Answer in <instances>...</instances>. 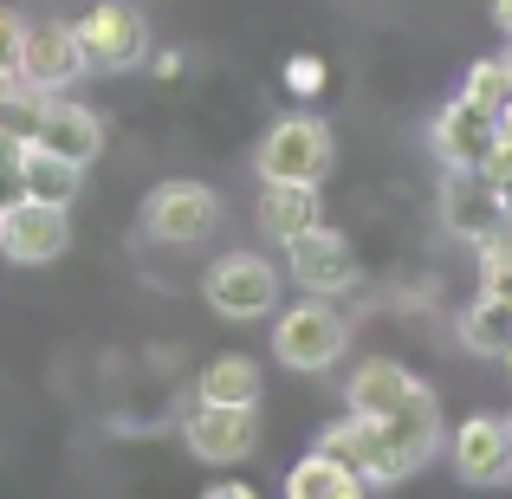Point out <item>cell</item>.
I'll use <instances>...</instances> for the list:
<instances>
[{"label": "cell", "mask_w": 512, "mask_h": 499, "mask_svg": "<svg viewBox=\"0 0 512 499\" xmlns=\"http://www.w3.org/2000/svg\"><path fill=\"white\" fill-rule=\"evenodd\" d=\"M344 350H350V325H344V312L325 299V292H305L299 305H286V312L273 318V357L286 363V370H299V376L331 370Z\"/></svg>", "instance_id": "obj_1"}, {"label": "cell", "mask_w": 512, "mask_h": 499, "mask_svg": "<svg viewBox=\"0 0 512 499\" xmlns=\"http://www.w3.org/2000/svg\"><path fill=\"white\" fill-rule=\"evenodd\" d=\"M331 124L312 111H286L279 124H266L260 150H253V169L260 182H325L331 175Z\"/></svg>", "instance_id": "obj_2"}, {"label": "cell", "mask_w": 512, "mask_h": 499, "mask_svg": "<svg viewBox=\"0 0 512 499\" xmlns=\"http://www.w3.org/2000/svg\"><path fill=\"white\" fill-rule=\"evenodd\" d=\"M137 227L143 240H156V247H201V240L221 227V195H214L208 182H163L143 195L137 208Z\"/></svg>", "instance_id": "obj_3"}, {"label": "cell", "mask_w": 512, "mask_h": 499, "mask_svg": "<svg viewBox=\"0 0 512 499\" xmlns=\"http://www.w3.org/2000/svg\"><path fill=\"white\" fill-rule=\"evenodd\" d=\"M201 299L227 325H253V318H266L279 305V266L266 253H221L201 273Z\"/></svg>", "instance_id": "obj_4"}, {"label": "cell", "mask_w": 512, "mask_h": 499, "mask_svg": "<svg viewBox=\"0 0 512 499\" xmlns=\"http://www.w3.org/2000/svg\"><path fill=\"white\" fill-rule=\"evenodd\" d=\"M428 137H435V156L448 169H500L512 156V137H506L500 111H487V104H474V98L441 104Z\"/></svg>", "instance_id": "obj_5"}, {"label": "cell", "mask_w": 512, "mask_h": 499, "mask_svg": "<svg viewBox=\"0 0 512 499\" xmlns=\"http://www.w3.org/2000/svg\"><path fill=\"white\" fill-rule=\"evenodd\" d=\"M182 448L208 467H234L260 448V402H201L182 415Z\"/></svg>", "instance_id": "obj_6"}, {"label": "cell", "mask_w": 512, "mask_h": 499, "mask_svg": "<svg viewBox=\"0 0 512 499\" xmlns=\"http://www.w3.org/2000/svg\"><path fill=\"white\" fill-rule=\"evenodd\" d=\"M72 247V208L65 201H39V195H13L0 208V253L13 266H52Z\"/></svg>", "instance_id": "obj_7"}, {"label": "cell", "mask_w": 512, "mask_h": 499, "mask_svg": "<svg viewBox=\"0 0 512 499\" xmlns=\"http://www.w3.org/2000/svg\"><path fill=\"white\" fill-rule=\"evenodd\" d=\"M78 39H85L91 72H137L150 59V20L130 0H91L78 13Z\"/></svg>", "instance_id": "obj_8"}, {"label": "cell", "mask_w": 512, "mask_h": 499, "mask_svg": "<svg viewBox=\"0 0 512 499\" xmlns=\"http://www.w3.org/2000/svg\"><path fill=\"white\" fill-rule=\"evenodd\" d=\"M286 273H292L299 292H325V299H338V292L357 286L363 266H357V247H350L344 227L318 221V227H305L299 240H286Z\"/></svg>", "instance_id": "obj_9"}, {"label": "cell", "mask_w": 512, "mask_h": 499, "mask_svg": "<svg viewBox=\"0 0 512 499\" xmlns=\"http://www.w3.org/2000/svg\"><path fill=\"white\" fill-rule=\"evenodd\" d=\"M435 214H441V227H448L454 240L480 247L487 234H500V227H506L500 182H493L487 169H448V182H441V201H435Z\"/></svg>", "instance_id": "obj_10"}, {"label": "cell", "mask_w": 512, "mask_h": 499, "mask_svg": "<svg viewBox=\"0 0 512 499\" xmlns=\"http://www.w3.org/2000/svg\"><path fill=\"white\" fill-rule=\"evenodd\" d=\"M441 441H448V435H441V402H435V389H428V383H415V389H409V402L383 415L389 474H396V480H409L415 467H428V461H435V448H441Z\"/></svg>", "instance_id": "obj_11"}, {"label": "cell", "mask_w": 512, "mask_h": 499, "mask_svg": "<svg viewBox=\"0 0 512 499\" xmlns=\"http://www.w3.org/2000/svg\"><path fill=\"white\" fill-rule=\"evenodd\" d=\"M91 72L85 39H78V20H39L26 26V52H20V85L33 91H65Z\"/></svg>", "instance_id": "obj_12"}, {"label": "cell", "mask_w": 512, "mask_h": 499, "mask_svg": "<svg viewBox=\"0 0 512 499\" xmlns=\"http://www.w3.org/2000/svg\"><path fill=\"white\" fill-rule=\"evenodd\" d=\"M448 454H454V474L467 487H500V480H512V415H467L448 435Z\"/></svg>", "instance_id": "obj_13"}, {"label": "cell", "mask_w": 512, "mask_h": 499, "mask_svg": "<svg viewBox=\"0 0 512 499\" xmlns=\"http://www.w3.org/2000/svg\"><path fill=\"white\" fill-rule=\"evenodd\" d=\"M26 143H46V150L65 156V163L91 169L104 156V117L91 111V104L65 98V91H46V104H39V130Z\"/></svg>", "instance_id": "obj_14"}, {"label": "cell", "mask_w": 512, "mask_h": 499, "mask_svg": "<svg viewBox=\"0 0 512 499\" xmlns=\"http://www.w3.org/2000/svg\"><path fill=\"white\" fill-rule=\"evenodd\" d=\"M318 448L357 467L363 487H396V474H389V448H383V422H376V415H363V409L338 415V422L318 435Z\"/></svg>", "instance_id": "obj_15"}, {"label": "cell", "mask_w": 512, "mask_h": 499, "mask_svg": "<svg viewBox=\"0 0 512 499\" xmlns=\"http://www.w3.org/2000/svg\"><path fill=\"white\" fill-rule=\"evenodd\" d=\"M325 221V195L318 182H260V234L266 240H299L305 227Z\"/></svg>", "instance_id": "obj_16"}, {"label": "cell", "mask_w": 512, "mask_h": 499, "mask_svg": "<svg viewBox=\"0 0 512 499\" xmlns=\"http://www.w3.org/2000/svg\"><path fill=\"white\" fill-rule=\"evenodd\" d=\"M415 383H422V376H415L409 363H396V357H370V363H357V370H350L344 402L383 422L389 409H402V402H409V389H415Z\"/></svg>", "instance_id": "obj_17"}, {"label": "cell", "mask_w": 512, "mask_h": 499, "mask_svg": "<svg viewBox=\"0 0 512 499\" xmlns=\"http://www.w3.org/2000/svg\"><path fill=\"white\" fill-rule=\"evenodd\" d=\"M78 188H85V169L65 163L59 150H46V143H26L20 150V195H39V201H65L72 208Z\"/></svg>", "instance_id": "obj_18"}, {"label": "cell", "mask_w": 512, "mask_h": 499, "mask_svg": "<svg viewBox=\"0 0 512 499\" xmlns=\"http://www.w3.org/2000/svg\"><path fill=\"white\" fill-rule=\"evenodd\" d=\"M286 493L292 499H357L363 493V474L350 461H338V454H325V448H312L299 467L286 474Z\"/></svg>", "instance_id": "obj_19"}, {"label": "cell", "mask_w": 512, "mask_h": 499, "mask_svg": "<svg viewBox=\"0 0 512 499\" xmlns=\"http://www.w3.org/2000/svg\"><path fill=\"white\" fill-rule=\"evenodd\" d=\"M461 350H474V357H506L512 344V299H493V292H474V305L461 312Z\"/></svg>", "instance_id": "obj_20"}, {"label": "cell", "mask_w": 512, "mask_h": 499, "mask_svg": "<svg viewBox=\"0 0 512 499\" xmlns=\"http://www.w3.org/2000/svg\"><path fill=\"white\" fill-rule=\"evenodd\" d=\"M195 396L201 402H260V363L253 357H214L195 376Z\"/></svg>", "instance_id": "obj_21"}, {"label": "cell", "mask_w": 512, "mask_h": 499, "mask_svg": "<svg viewBox=\"0 0 512 499\" xmlns=\"http://www.w3.org/2000/svg\"><path fill=\"white\" fill-rule=\"evenodd\" d=\"M461 98L487 104V111H506V104H512V65L506 59H474L467 78H461Z\"/></svg>", "instance_id": "obj_22"}, {"label": "cell", "mask_w": 512, "mask_h": 499, "mask_svg": "<svg viewBox=\"0 0 512 499\" xmlns=\"http://www.w3.org/2000/svg\"><path fill=\"white\" fill-rule=\"evenodd\" d=\"M474 260H480V292H493V299H512V227H500V234L480 240Z\"/></svg>", "instance_id": "obj_23"}, {"label": "cell", "mask_w": 512, "mask_h": 499, "mask_svg": "<svg viewBox=\"0 0 512 499\" xmlns=\"http://www.w3.org/2000/svg\"><path fill=\"white\" fill-rule=\"evenodd\" d=\"M26 26L13 7H0V78H20V52H26Z\"/></svg>", "instance_id": "obj_24"}, {"label": "cell", "mask_w": 512, "mask_h": 499, "mask_svg": "<svg viewBox=\"0 0 512 499\" xmlns=\"http://www.w3.org/2000/svg\"><path fill=\"white\" fill-rule=\"evenodd\" d=\"M325 59H318V52H292L286 59V91H299V98H318V91H325Z\"/></svg>", "instance_id": "obj_25"}, {"label": "cell", "mask_w": 512, "mask_h": 499, "mask_svg": "<svg viewBox=\"0 0 512 499\" xmlns=\"http://www.w3.org/2000/svg\"><path fill=\"white\" fill-rule=\"evenodd\" d=\"M487 175L500 182V208H506V227H512V156H506L500 169H487Z\"/></svg>", "instance_id": "obj_26"}, {"label": "cell", "mask_w": 512, "mask_h": 499, "mask_svg": "<svg viewBox=\"0 0 512 499\" xmlns=\"http://www.w3.org/2000/svg\"><path fill=\"white\" fill-rule=\"evenodd\" d=\"M208 499H253V487H247V480H214Z\"/></svg>", "instance_id": "obj_27"}, {"label": "cell", "mask_w": 512, "mask_h": 499, "mask_svg": "<svg viewBox=\"0 0 512 499\" xmlns=\"http://www.w3.org/2000/svg\"><path fill=\"white\" fill-rule=\"evenodd\" d=\"M13 98H20V78H0V130H7V111H13Z\"/></svg>", "instance_id": "obj_28"}, {"label": "cell", "mask_w": 512, "mask_h": 499, "mask_svg": "<svg viewBox=\"0 0 512 499\" xmlns=\"http://www.w3.org/2000/svg\"><path fill=\"white\" fill-rule=\"evenodd\" d=\"M150 65H156V78H175V72H182V59H175V52H156Z\"/></svg>", "instance_id": "obj_29"}, {"label": "cell", "mask_w": 512, "mask_h": 499, "mask_svg": "<svg viewBox=\"0 0 512 499\" xmlns=\"http://www.w3.org/2000/svg\"><path fill=\"white\" fill-rule=\"evenodd\" d=\"M493 26H500V33L512 39V0H493Z\"/></svg>", "instance_id": "obj_30"}, {"label": "cell", "mask_w": 512, "mask_h": 499, "mask_svg": "<svg viewBox=\"0 0 512 499\" xmlns=\"http://www.w3.org/2000/svg\"><path fill=\"white\" fill-rule=\"evenodd\" d=\"M506 65H512V52H506Z\"/></svg>", "instance_id": "obj_31"}]
</instances>
